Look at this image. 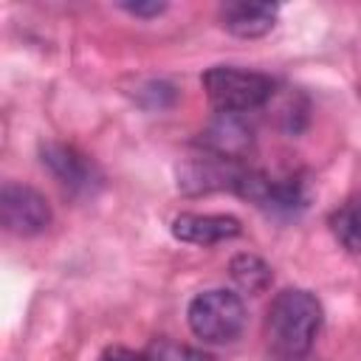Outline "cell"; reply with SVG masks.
Returning <instances> with one entry per match:
<instances>
[{
  "instance_id": "6da1fadb",
  "label": "cell",
  "mask_w": 361,
  "mask_h": 361,
  "mask_svg": "<svg viewBox=\"0 0 361 361\" xmlns=\"http://www.w3.org/2000/svg\"><path fill=\"white\" fill-rule=\"evenodd\" d=\"M322 330V305L310 290L288 288L274 296L265 319L271 350L282 361L305 358Z\"/></svg>"
},
{
  "instance_id": "7a4b0ae2",
  "label": "cell",
  "mask_w": 361,
  "mask_h": 361,
  "mask_svg": "<svg viewBox=\"0 0 361 361\" xmlns=\"http://www.w3.org/2000/svg\"><path fill=\"white\" fill-rule=\"evenodd\" d=\"M186 322L206 344H228L245 327V305L234 290L212 288L189 302Z\"/></svg>"
},
{
  "instance_id": "3957f363",
  "label": "cell",
  "mask_w": 361,
  "mask_h": 361,
  "mask_svg": "<svg viewBox=\"0 0 361 361\" xmlns=\"http://www.w3.org/2000/svg\"><path fill=\"white\" fill-rule=\"evenodd\" d=\"M203 90L220 113H245L271 99L274 82L259 71L214 65L203 73Z\"/></svg>"
},
{
  "instance_id": "277c9868",
  "label": "cell",
  "mask_w": 361,
  "mask_h": 361,
  "mask_svg": "<svg viewBox=\"0 0 361 361\" xmlns=\"http://www.w3.org/2000/svg\"><path fill=\"white\" fill-rule=\"evenodd\" d=\"M0 217L8 234L34 237L51 226V206L42 192L6 180L0 189Z\"/></svg>"
},
{
  "instance_id": "5b68a950",
  "label": "cell",
  "mask_w": 361,
  "mask_h": 361,
  "mask_svg": "<svg viewBox=\"0 0 361 361\" xmlns=\"http://www.w3.org/2000/svg\"><path fill=\"white\" fill-rule=\"evenodd\" d=\"M243 178V169L234 166V161L209 155V158H195L178 169V186L183 192H212V189H234Z\"/></svg>"
},
{
  "instance_id": "8992f818",
  "label": "cell",
  "mask_w": 361,
  "mask_h": 361,
  "mask_svg": "<svg viewBox=\"0 0 361 361\" xmlns=\"http://www.w3.org/2000/svg\"><path fill=\"white\" fill-rule=\"evenodd\" d=\"M200 144L217 158L237 161L251 147V127L240 118V113H220L200 133Z\"/></svg>"
},
{
  "instance_id": "52a82bcc",
  "label": "cell",
  "mask_w": 361,
  "mask_h": 361,
  "mask_svg": "<svg viewBox=\"0 0 361 361\" xmlns=\"http://www.w3.org/2000/svg\"><path fill=\"white\" fill-rule=\"evenodd\" d=\"M240 220L231 214H178L172 220V234L180 243H192V245H214L223 240L237 237Z\"/></svg>"
},
{
  "instance_id": "ba28073f",
  "label": "cell",
  "mask_w": 361,
  "mask_h": 361,
  "mask_svg": "<svg viewBox=\"0 0 361 361\" xmlns=\"http://www.w3.org/2000/svg\"><path fill=\"white\" fill-rule=\"evenodd\" d=\"M39 152H42V164L54 172V178L59 183H65L73 192H90L93 164L85 155H79L73 147H65V144H56V141L42 144Z\"/></svg>"
},
{
  "instance_id": "9c48e42d",
  "label": "cell",
  "mask_w": 361,
  "mask_h": 361,
  "mask_svg": "<svg viewBox=\"0 0 361 361\" xmlns=\"http://www.w3.org/2000/svg\"><path fill=\"white\" fill-rule=\"evenodd\" d=\"M276 6L271 3H226L220 6V23L228 34L254 39L276 25Z\"/></svg>"
},
{
  "instance_id": "30bf717a",
  "label": "cell",
  "mask_w": 361,
  "mask_h": 361,
  "mask_svg": "<svg viewBox=\"0 0 361 361\" xmlns=\"http://www.w3.org/2000/svg\"><path fill=\"white\" fill-rule=\"evenodd\" d=\"M330 231L347 251L361 254V192L347 197L330 214Z\"/></svg>"
},
{
  "instance_id": "8fae6325",
  "label": "cell",
  "mask_w": 361,
  "mask_h": 361,
  "mask_svg": "<svg viewBox=\"0 0 361 361\" xmlns=\"http://www.w3.org/2000/svg\"><path fill=\"white\" fill-rule=\"evenodd\" d=\"M231 276L234 282L248 290V293H262L268 285H271V268L254 257V254H240L231 259Z\"/></svg>"
},
{
  "instance_id": "7c38bea8",
  "label": "cell",
  "mask_w": 361,
  "mask_h": 361,
  "mask_svg": "<svg viewBox=\"0 0 361 361\" xmlns=\"http://www.w3.org/2000/svg\"><path fill=\"white\" fill-rule=\"evenodd\" d=\"M149 358L152 361H217L214 355H209L203 350H195L186 344H169V341H161Z\"/></svg>"
},
{
  "instance_id": "4fadbf2b",
  "label": "cell",
  "mask_w": 361,
  "mask_h": 361,
  "mask_svg": "<svg viewBox=\"0 0 361 361\" xmlns=\"http://www.w3.org/2000/svg\"><path fill=\"white\" fill-rule=\"evenodd\" d=\"M121 8L127 14H135V17H158L166 11V3H124Z\"/></svg>"
},
{
  "instance_id": "5bb4252c",
  "label": "cell",
  "mask_w": 361,
  "mask_h": 361,
  "mask_svg": "<svg viewBox=\"0 0 361 361\" xmlns=\"http://www.w3.org/2000/svg\"><path fill=\"white\" fill-rule=\"evenodd\" d=\"M102 361H152V358L149 355H141V353H133L127 347H110L102 355Z\"/></svg>"
},
{
  "instance_id": "9a60e30c",
  "label": "cell",
  "mask_w": 361,
  "mask_h": 361,
  "mask_svg": "<svg viewBox=\"0 0 361 361\" xmlns=\"http://www.w3.org/2000/svg\"><path fill=\"white\" fill-rule=\"evenodd\" d=\"M296 361H310V358H307V355H305V358H296Z\"/></svg>"
}]
</instances>
